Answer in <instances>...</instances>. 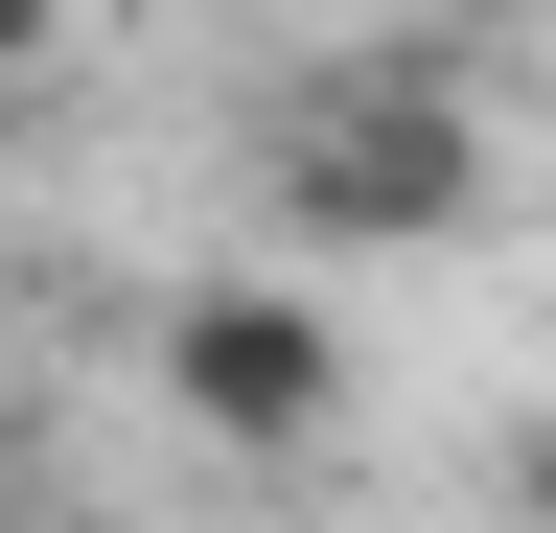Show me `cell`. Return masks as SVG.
Masks as SVG:
<instances>
[{"instance_id":"cell-4","label":"cell","mask_w":556,"mask_h":533,"mask_svg":"<svg viewBox=\"0 0 556 533\" xmlns=\"http://www.w3.org/2000/svg\"><path fill=\"white\" fill-rule=\"evenodd\" d=\"M533 510H556V441H533Z\"/></svg>"},{"instance_id":"cell-2","label":"cell","mask_w":556,"mask_h":533,"mask_svg":"<svg viewBox=\"0 0 556 533\" xmlns=\"http://www.w3.org/2000/svg\"><path fill=\"white\" fill-rule=\"evenodd\" d=\"M163 394H186L232 464H302V441L348 418V325L278 302V279H186V302H163Z\"/></svg>"},{"instance_id":"cell-3","label":"cell","mask_w":556,"mask_h":533,"mask_svg":"<svg viewBox=\"0 0 556 533\" xmlns=\"http://www.w3.org/2000/svg\"><path fill=\"white\" fill-rule=\"evenodd\" d=\"M47 47H70V0H0V93H24V71H47Z\"/></svg>"},{"instance_id":"cell-1","label":"cell","mask_w":556,"mask_h":533,"mask_svg":"<svg viewBox=\"0 0 556 533\" xmlns=\"http://www.w3.org/2000/svg\"><path fill=\"white\" fill-rule=\"evenodd\" d=\"M278 210L325 255H417V232L486 210V116L441 71H348V93H302V140H278Z\"/></svg>"}]
</instances>
